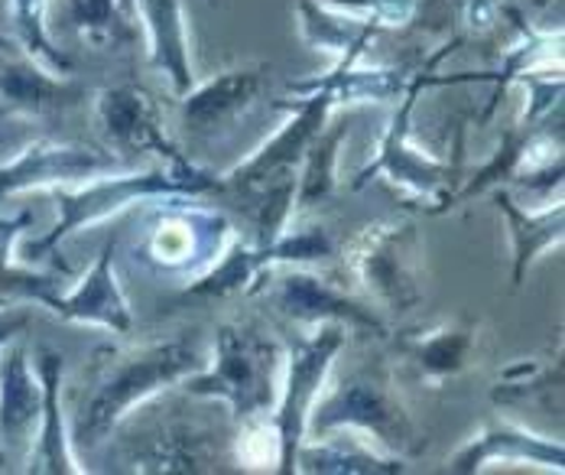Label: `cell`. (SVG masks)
I'll return each mask as SVG.
<instances>
[{
    "mask_svg": "<svg viewBox=\"0 0 565 475\" xmlns=\"http://www.w3.org/2000/svg\"><path fill=\"white\" fill-rule=\"evenodd\" d=\"M484 463H533V466L563 473L565 450L559 440L540 436L520 423L494 420L455 453L449 460V469L452 473H478V469H484Z\"/></svg>",
    "mask_w": 565,
    "mask_h": 475,
    "instance_id": "2e32d148",
    "label": "cell"
},
{
    "mask_svg": "<svg viewBox=\"0 0 565 475\" xmlns=\"http://www.w3.org/2000/svg\"><path fill=\"white\" fill-rule=\"evenodd\" d=\"M72 23L95 50H117L124 40H134V23L114 0H72Z\"/></svg>",
    "mask_w": 565,
    "mask_h": 475,
    "instance_id": "83f0119b",
    "label": "cell"
},
{
    "mask_svg": "<svg viewBox=\"0 0 565 475\" xmlns=\"http://www.w3.org/2000/svg\"><path fill=\"white\" fill-rule=\"evenodd\" d=\"M124 170H134V163L114 147L40 137L26 144L13 160L0 163V199H13L33 189L78 186V182L124 173Z\"/></svg>",
    "mask_w": 565,
    "mask_h": 475,
    "instance_id": "ba28073f",
    "label": "cell"
},
{
    "mask_svg": "<svg viewBox=\"0 0 565 475\" xmlns=\"http://www.w3.org/2000/svg\"><path fill=\"white\" fill-rule=\"evenodd\" d=\"M10 3V23H13V40L33 56L43 62L56 75H72V60L56 46L50 36V0H7Z\"/></svg>",
    "mask_w": 565,
    "mask_h": 475,
    "instance_id": "4316f807",
    "label": "cell"
},
{
    "mask_svg": "<svg viewBox=\"0 0 565 475\" xmlns=\"http://www.w3.org/2000/svg\"><path fill=\"white\" fill-rule=\"evenodd\" d=\"M7 303H13V297H7V294H0V306H7Z\"/></svg>",
    "mask_w": 565,
    "mask_h": 475,
    "instance_id": "836d02e7",
    "label": "cell"
},
{
    "mask_svg": "<svg viewBox=\"0 0 565 475\" xmlns=\"http://www.w3.org/2000/svg\"><path fill=\"white\" fill-rule=\"evenodd\" d=\"M429 85H439V78H433L426 68L409 78L403 98L396 102L394 118L387 120V127L381 134V144H377L374 160L358 173L351 189H364L374 177H387L394 186L406 189L409 196H419V199H436L439 196V189L446 186L452 167L443 163V160H436V157H429V154H423L419 147L409 144V115L416 108V98Z\"/></svg>",
    "mask_w": 565,
    "mask_h": 475,
    "instance_id": "9c48e42d",
    "label": "cell"
},
{
    "mask_svg": "<svg viewBox=\"0 0 565 475\" xmlns=\"http://www.w3.org/2000/svg\"><path fill=\"white\" fill-rule=\"evenodd\" d=\"M114 251H117V241L108 238L102 244L95 264L88 267V274L68 294H58L56 287V291L43 294L36 303L65 323L98 326V329H108L117 336H127L134 329V313H130V303L117 281V271H114Z\"/></svg>",
    "mask_w": 565,
    "mask_h": 475,
    "instance_id": "5bb4252c",
    "label": "cell"
},
{
    "mask_svg": "<svg viewBox=\"0 0 565 475\" xmlns=\"http://www.w3.org/2000/svg\"><path fill=\"white\" fill-rule=\"evenodd\" d=\"M277 108L289 112V120L257 154H250L244 163H237L231 173L222 177V189L254 192V189H260L267 179H274L282 170H296V163H302L309 144L319 137V130L326 127L329 115L335 112V102L326 92H306V95H296V98L282 95Z\"/></svg>",
    "mask_w": 565,
    "mask_h": 475,
    "instance_id": "7c38bea8",
    "label": "cell"
},
{
    "mask_svg": "<svg viewBox=\"0 0 565 475\" xmlns=\"http://www.w3.org/2000/svg\"><path fill=\"white\" fill-rule=\"evenodd\" d=\"M43 384L23 346L0 349V443L23 446L30 443L33 426L40 423Z\"/></svg>",
    "mask_w": 565,
    "mask_h": 475,
    "instance_id": "ffe728a7",
    "label": "cell"
},
{
    "mask_svg": "<svg viewBox=\"0 0 565 475\" xmlns=\"http://www.w3.org/2000/svg\"><path fill=\"white\" fill-rule=\"evenodd\" d=\"M348 137V124H332L319 130L302 157V177H296V215H309L322 202L332 199L339 177V150Z\"/></svg>",
    "mask_w": 565,
    "mask_h": 475,
    "instance_id": "484cf974",
    "label": "cell"
},
{
    "mask_svg": "<svg viewBox=\"0 0 565 475\" xmlns=\"http://www.w3.org/2000/svg\"><path fill=\"white\" fill-rule=\"evenodd\" d=\"M498 17V3L494 0H465V23L475 30H491Z\"/></svg>",
    "mask_w": 565,
    "mask_h": 475,
    "instance_id": "4dcf8cb0",
    "label": "cell"
},
{
    "mask_svg": "<svg viewBox=\"0 0 565 475\" xmlns=\"http://www.w3.org/2000/svg\"><path fill=\"white\" fill-rule=\"evenodd\" d=\"M137 20H143L150 36V65L182 98L195 85L189 60V17L182 0H137Z\"/></svg>",
    "mask_w": 565,
    "mask_h": 475,
    "instance_id": "d6986e66",
    "label": "cell"
},
{
    "mask_svg": "<svg viewBox=\"0 0 565 475\" xmlns=\"http://www.w3.org/2000/svg\"><path fill=\"white\" fill-rule=\"evenodd\" d=\"M344 271L387 309L406 313L423 303V238L409 219H384L344 244Z\"/></svg>",
    "mask_w": 565,
    "mask_h": 475,
    "instance_id": "8992f818",
    "label": "cell"
},
{
    "mask_svg": "<svg viewBox=\"0 0 565 475\" xmlns=\"http://www.w3.org/2000/svg\"><path fill=\"white\" fill-rule=\"evenodd\" d=\"M406 463L403 456L374 450L364 436H348L339 433H322L312 443H302L296 453V469L292 473H326V475H391L403 473Z\"/></svg>",
    "mask_w": 565,
    "mask_h": 475,
    "instance_id": "44dd1931",
    "label": "cell"
},
{
    "mask_svg": "<svg viewBox=\"0 0 565 475\" xmlns=\"http://www.w3.org/2000/svg\"><path fill=\"white\" fill-rule=\"evenodd\" d=\"M409 72L396 65H377V68H361L358 62H335L332 72L326 75H309L302 82L286 85V98L306 95V92H326L335 108L344 105H396L409 85Z\"/></svg>",
    "mask_w": 565,
    "mask_h": 475,
    "instance_id": "ac0fdd59",
    "label": "cell"
},
{
    "mask_svg": "<svg viewBox=\"0 0 565 475\" xmlns=\"http://www.w3.org/2000/svg\"><path fill=\"white\" fill-rule=\"evenodd\" d=\"M494 199H498V209L504 212V219H508L510 225V244H513V287H520L523 277H526V271H530V264H533L543 251H550V247H556V244L563 241V205H553V209H546V212H523L504 189H501Z\"/></svg>",
    "mask_w": 565,
    "mask_h": 475,
    "instance_id": "cb8c5ba5",
    "label": "cell"
},
{
    "mask_svg": "<svg viewBox=\"0 0 565 475\" xmlns=\"http://www.w3.org/2000/svg\"><path fill=\"white\" fill-rule=\"evenodd\" d=\"M341 10H348L351 17H361L381 30H394V27H406L416 17L419 0H329Z\"/></svg>",
    "mask_w": 565,
    "mask_h": 475,
    "instance_id": "f546056e",
    "label": "cell"
},
{
    "mask_svg": "<svg viewBox=\"0 0 565 475\" xmlns=\"http://www.w3.org/2000/svg\"><path fill=\"white\" fill-rule=\"evenodd\" d=\"M354 430L364 440H377L384 453H416L423 450V433L416 430L413 416L406 414L394 374L387 368H358L339 378L329 391L316 398L306 433H339Z\"/></svg>",
    "mask_w": 565,
    "mask_h": 475,
    "instance_id": "5b68a950",
    "label": "cell"
},
{
    "mask_svg": "<svg viewBox=\"0 0 565 475\" xmlns=\"http://www.w3.org/2000/svg\"><path fill=\"white\" fill-rule=\"evenodd\" d=\"M95 115L105 127V137L111 140L117 154H124L127 160L140 157H157L163 167L189 173L195 170V163H189L182 157V150L172 144V137L163 127L160 105L153 102V95L134 82H117L108 85L95 95Z\"/></svg>",
    "mask_w": 565,
    "mask_h": 475,
    "instance_id": "30bf717a",
    "label": "cell"
},
{
    "mask_svg": "<svg viewBox=\"0 0 565 475\" xmlns=\"http://www.w3.org/2000/svg\"><path fill=\"white\" fill-rule=\"evenodd\" d=\"M114 3H117V10H120L130 23L137 20V0H114Z\"/></svg>",
    "mask_w": 565,
    "mask_h": 475,
    "instance_id": "d6a6232c",
    "label": "cell"
},
{
    "mask_svg": "<svg viewBox=\"0 0 565 475\" xmlns=\"http://www.w3.org/2000/svg\"><path fill=\"white\" fill-rule=\"evenodd\" d=\"M40 384H43V408H40V433L30 443L26 453V473H88L72 446L68 426L62 420V356L53 349H40L33 361Z\"/></svg>",
    "mask_w": 565,
    "mask_h": 475,
    "instance_id": "e0dca14e",
    "label": "cell"
},
{
    "mask_svg": "<svg viewBox=\"0 0 565 475\" xmlns=\"http://www.w3.org/2000/svg\"><path fill=\"white\" fill-rule=\"evenodd\" d=\"M88 98L72 75H56L13 36H0V112L10 118L50 120L68 115Z\"/></svg>",
    "mask_w": 565,
    "mask_h": 475,
    "instance_id": "8fae6325",
    "label": "cell"
},
{
    "mask_svg": "<svg viewBox=\"0 0 565 475\" xmlns=\"http://www.w3.org/2000/svg\"><path fill=\"white\" fill-rule=\"evenodd\" d=\"M209 365L199 332L120 349L98 346L88 368V391L72 423V446H102L114 430L150 398L182 384Z\"/></svg>",
    "mask_w": 565,
    "mask_h": 475,
    "instance_id": "6da1fadb",
    "label": "cell"
},
{
    "mask_svg": "<svg viewBox=\"0 0 565 475\" xmlns=\"http://www.w3.org/2000/svg\"><path fill=\"white\" fill-rule=\"evenodd\" d=\"M348 336L351 332L341 323H319L312 336H302L282 349L280 398L270 411V420L280 433V473L296 469V453L309 436V411L326 388L335 356L348 346Z\"/></svg>",
    "mask_w": 565,
    "mask_h": 475,
    "instance_id": "52a82bcc",
    "label": "cell"
},
{
    "mask_svg": "<svg viewBox=\"0 0 565 475\" xmlns=\"http://www.w3.org/2000/svg\"><path fill=\"white\" fill-rule=\"evenodd\" d=\"M267 72H270V65L257 62V65H241V68L222 72L205 85H192L182 95V124H185V130L195 134V137H205V140L218 137L244 112L254 108V102L264 92Z\"/></svg>",
    "mask_w": 565,
    "mask_h": 475,
    "instance_id": "9a60e30c",
    "label": "cell"
},
{
    "mask_svg": "<svg viewBox=\"0 0 565 475\" xmlns=\"http://www.w3.org/2000/svg\"><path fill=\"white\" fill-rule=\"evenodd\" d=\"M56 199V225L36 241H26L23 247V261L36 264L46 261L65 238L75 232H85L92 225L108 222L111 215L137 205V202H150L157 196H209V192H222V177H212L205 170H189L179 173L170 167H147V170H124V173H108V177L88 179L78 186H58L50 189Z\"/></svg>",
    "mask_w": 565,
    "mask_h": 475,
    "instance_id": "3957f363",
    "label": "cell"
},
{
    "mask_svg": "<svg viewBox=\"0 0 565 475\" xmlns=\"http://www.w3.org/2000/svg\"><path fill=\"white\" fill-rule=\"evenodd\" d=\"M274 303L282 316L306 323V326H319V323H341L348 332H364V336H387L384 319L367 309L364 303L348 297V291H341L339 284H332L322 274L312 271H296L289 267L277 281Z\"/></svg>",
    "mask_w": 565,
    "mask_h": 475,
    "instance_id": "4fadbf2b",
    "label": "cell"
},
{
    "mask_svg": "<svg viewBox=\"0 0 565 475\" xmlns=\"http://www.w3.org/2000/svg\"><path fill=\"white\" fill-rule=\"evenodd\" d=\"M212 463L209 436L185 426L170 423L160 433L147 436L140 450L130 456L134 473H202Z\"/></svg>",
    "mask_w": 565,
    "mask_h": 475,
    "instance_id": "603a6c76",
    "label": "cell"
},
{
    "mask_svg": "<svg viewBox=\"0 0 565 475\" xmlns=\"http://www.w3.org/2000/svg\"><path fill=\"white\" fill-rule=\"evenodd\" d=\"M296 17H299L302 40L312 50L329 53L335 62H361L381 33V27L361 20V17H351V13L348 17L329 13L316 0H299Z\"/></svg>",
    "mask_w": 565,
    "mask_h": 475,
    "instance_id": "7402d4cb",
    "label": "cell"
},
{
    "mask_svg": "<svg viewBox=\"0 0 565 475\" xmlns=\"http://www.w3.org/2000/svg\"><path fill=\"white\" fill-rule=\"evenodd\" d=\"M280 342L247 323H225L215 329L209 365L182 384L192 398L222 401L231 416L244 423L274 411L280 398Z\"/></svg>",
    "mask_w": 565,
    "mask_h": 475,
    "instance_id": "277c9868",
    "label": "cell"
},
{
    "mask_svg": "<svg viewBox=\"0 0 565 475\" xmlns=\"http://www.w3.org/2000/svg\"><path fill=\"white\" fill-rule=\"evenodd\" d=\"M150 202L137 222L130 261L153 277L192 284L222 261L237 235L225 212L199 205L195 196H157Z\"/></svg>",
    "mask_w": 565,
    "mask_h": 475,
    "instance_id": "7a4b0ae2",
    "label": "cell"
},
{
    "mask_svg": "<svg viewBox=\"0 0 565 475\" xmlns=\"http://www.w3.org/2000/svg\"><path fill=\"white\" fill-rule=\"evenodd\" d=\"M26 323H30V316H26L23 309H17L13 303L0 306V349H3L7 342H13V336H17L20 329H26Z\"/></svg>",
    "mask_w": 565,
    "mask_h": 475,
    "instance_id": "1f68e13d",
    "label": "cell"
},
{
    "mask_svg": "<svg viewBox=\"0 0 565 475\" xmlns=\"http://www.w3.org/2000/svg\"><path fill=\"white\" fill-rule=\"evenodd\" d=\"M475 342H478L475 329L443 326V329H433V332H406V339L399 346H403L406 356L419 365L423 378H429L433 384H443L446 378L461 374L471 365Z\"/></svg>",
    "mask_w": 565,
    "mask_h": 475,
    "instance_id": "d4e9b609",
    "label": "cell"
},
{
    "mask_svg": "<svg viewBox=\"0 0 565 475\" xmlns=\"http://www.w3.org/2000/svg\"><path fill=\"white\" fill-rule=\"evenodd\" d=\"M237 456L250 469H267L270 463H277V469H280V433H277L270 414L244 420V433L237 440Z\"/></svg>",
    "mask_w": 565,
    "mask_h": 475,
    "instance_id": "f1b7e54d",
    "label": "cell"
}]
</instances>
